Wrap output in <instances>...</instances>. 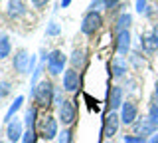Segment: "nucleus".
<instances>
[{"label":"nucleus","mask_w":158,"mask_h":143,"mask_svg":"<svg viewBox=\"0 0 158 143\" xmlns=\"http://www.w3.org/2000/svg\"><path fill=\"white\" fill-rule=\"evenodd\" d=\"M12 68L16 70L20 76H26V74H34L38 68V56L36 54H30L24 48H18L12 56Z\"/></svg>","instance_id":"1"},{"label":"nucleus","mask_w":158,"mask_h":143,"mask_svg":"<svg viewBox=\"0 0 158 143\" xmlns=\"http://www.w3.org/2000/svg\"><path fill=\"white\" fill-rule=\"evenodd\" d=\"M30 93H32L34 97V105L38 107H49L53 105V93H56V86H53L49 80H42L38 83L34 90H30Z\"/></svg>","instance_id":"2"},{"label":"nucleus","mask_w":158,"mask_h":143,"mask_svg":"<svg viewBox=\"0 0 158 143\" xmlns=\"http://www.w3.org/2000/svg\"><path fill=\"white\" fill-rule=\"evenodd\" d=\"M101 26H103V14L87 10L81 18V26L79 28H81V34H85V36H95L101 30Z\"/></svg>","instance_id":"3"},{"label":"nucleus","mask_w":158,"mask_h":143,"mask_svg":"<svg viewBox=\"0 0 158 143\" xmlns=\"http://www.w3.org/2000/svg\"><path fill=\"white\" fill-rule=\"evenodd\" d=\"M67 62H69V58L63 54V50H52V52H48L46 66H48L49 76H59V74H63V72H65Z\"/></svg>","instance_id":"4"},{"label":"nucleus","mask_w":158,"mask_h":143,"mask_svg":"<svg viewBox=\"0 0 158 143\" xmlns=\"http://www.w3.org/2000/svg\"><path fill=\"white\" fill-rule=\"evenodd\" d=\"M38 135L46 141H53L59 135V127H57V117L46 115L38 121Z\"/></svg>","instance_id":"5"},{"label":"nucleus","mask_w":158,"mask_h":143,"mask_svg":"<svg viewBox=\"0 0 158 143\" xmlns=\"http://www.w3.org/2000/svg\"><path fill=\"white\" fill-rule=\"evenodd\" d=\"M118 127H121V115L117 111H107L103 115V129H101V135L105 139H113L117 135Z\"/></svg>","instance_id":"6"},{"label":"nucleus","mask_w":158,"mask_h":143,"mask_svg":"<svg viewBox=\"0 0 158 143\" xmlns=\"http://www.w3.org/2000/svg\"><path fill=\"white\" fill-rule=\"evenodd\" d=\"M57 119L61 121L63 127H71L73 123H75V119H77V109H75V105H73V101L65 100L61 105L57 107Z\"/></svg>","instance_id":"7"},{"label":"nucleus","mask_w":158,"mask_h":143,"mask_svg":"<svg viewBox=\"0 0 158 143\" xmlns=\"http://www.w3.org/2000/svg\"><path fill=\"white\" fill-rule=\"evenodd\" d=\"M118 115H121V123L132 125V123L138 119V105H136V101L125 100V103H123L121 109H118Z\"/></svg>","instance_id":"8"},{"label":"nucleus","mask_w":158,"mask_h":143,"mask_svg":"<svg viewBox=\"0 0 158 143\" xmlns=\"http://www.w3.org/2000/svg\"><path fill=\"white\" fill-rule=\"evenodd\" d=\"M6 139L12 141V143H18L22 141L24 133H26V125H24V121L20 119V117H14L10 123H6Z\"/></svg>","instance_id":"9"},{"label":"nucleus","mask_w":158,"mask_h":143,"mask_svg":"<svg viewBox=\"0 0 158 143\" xmlns=\"http://www.w3.org/2000/svg\"><path fill=\"white\" fill-rule=\"evenodd\" d=\"M131 127H132V133H135V135H140V137H144V139H148L150 135H154L158 131V127L148 119V117H138Z\"/></svg>","instance_id":"10"},{"label":"nucleus","mask_w":158,"mask_h":143,"mask_svg":"<svg viewBox=\"0 0 158 143\" xmlns=\"http://www.w3.org/2000/svg\"><path fill=\"white\" fill-rule=\"evenodd\" d=\"M123 103H125V87H123V86H111V90H109V93H107L109 111L121 109Z\"/></svg>","instance_id":"11"},{"label":"nucleus","mask_w":158,"mask_h":143,"mask_svg":"<svg viewBox=\"0 0 158 143\" xmlns=\"http://www.w3.org/2000/svg\"><path fill=\"white\" fill-rule=\"evenodd\" d=\"M79 86H81V76H79V72L73 70V68H67V70L63 72V92L73 93V92L79 90Z\"/></svg>","instance_id":"12"},{"label":"nucleus","mask_w":158,"mask_h":143,"mask_svg":"<svg viewBox=\"0 0 158 143\" xmlns=\"http://www.w3.org/2000/svg\"><path fill=\"white\" fill-rule=\"evenodd\" d=\"M28 14V6L24 0H6V16L12 18V20H18V18L26 16Z\"/></svg>","instance_id":"13"},{"label":"nucleus","mask_w":158,"mask_h":143,"mask_svg":"<svg viewBox=\"0 0 158 143\" xmlns=\"http://www.w3.org/2000/svg\"><path fill=\"white\" fill-rule=\"evenodd\" d=\"M128 70H131V64H128L127 58L115 56V58L111 60V76L115 78V80H121V78H125Z\"/></svg>","instance_id":"14"},{"label":"nucleus","mask_w":158,"mask_h":143,"mask_svg":"<svg viewBox=\"0 0 158 143\" xmlns=\"http://www.w3.org/2000/svg\"><path fill=\"white\" fill-rule=\"evenodd\" d=\"M115 50H117L118 56H123V58L131 54V30H125V32H118L117 34Z\"/></svg>","instance_id":"15"},{"label":"nucleus","mask_w":158,"mask_h":143,"mask_svg":"<svg viewBox=\"0 0 158 143\" xmlns=\"http://www.w3.org/2000/svg\"><path fill=\"white\" fill-rule=\"evenodd\" d=\"M140 48H142V52H144V54H154V52H158V40L154 38L152 30L140 34Z\"/></svg>","instance_id":"16"},{"label":"nucleus","mask_w":158,"mask_h":143,"mask_svg":"<svg viewBox=\"0 0 158 143\" xmlns=\"http://www.w3.org/2000/svg\"><path fill=\"white\" fill-rule=\"evenodd\" d=\"M131 24H132V14H131V12H127V10H123V12L117 16L115 26H113V32H115V36H117L118 32L128 30V28H131Z\"/></svg>","instance_id":"17"},{"label":"nucleus","mask_w":158,"mask_h":143,"mask_svg":"<svg viewBox=\"0 0 158 143\" xmlns=\"http://www.w3.org/2000/svg\"><path fill=\"white\" fill-rule=\"evenodd\" d=\"M38 109L40 107L38 105H28L26 109H24V117H22V121H24V125H26V129H36V125H38Z\"/></svg>","instance_id":"18"},{"label":"nucleus","mask_w":158,"mask_h":143,"mask_svg":"<svg viewBox=\"0 0 158 143\" xmlns=\"http://www.w3.org/2000/svg\"><path fill=\"white\" fill-rule=\"evenodd\" d=\"M87 64V54L85 50H79V48H75V50L71 52V56H69V66L73 68V70H83Z\"/></svg>","instance_id":"19"},{"label":"nucleus","mask_w":158,"mask_h":143,"mask_svg":"<svg viewBox=\"0 0 158 143\" xmlns=\"http://www.w3.org/2000/svg\"><path fill=\"white\" fill-rule=\"evenodd\" d=\"M24 100H26V97H24V96H18L16 100H14L12 103H10L8 111L4 113V119H2L4 123H10V121L14 119V117H16V113H18L20 109H22V107H24Z\"/></svg>","instance_id":"20"},{"label":"nucleus","mask_w":158,"mask_h":143,"mask_svg":"<svg viewBox=\"0 0 158 143\" xmlns=\"http://www.w3.org/2000/svg\"><path fill=\"white\" fill-rule=\"evenodd\" d=\"M12 54V42H10V36L8 34H0V60H6Z\"/></svg>","instance_id":"21"},{"label":"nucleus","mask_w":158,"mask_h":143,"mask_svg":"<svg viewBox=\"0 0 158 143\" xmlns=\"http://www.w3.org/2000/svg\"><path fill=\"white\" fill-rule=\"evenodd\" d=\"M128 64H131L132 68H136V70H140V68L144 66V56H142V52H138V50L131 52L128 54Z\"/></svg>","instance_id":"22"},{"label":"nucleus","mask_w":158,"mask_h":143,"mask_svg":"<svg viewBox=\"0 0 158 143\" xmlns=\"http://www.w3.org/2000/svg\"><path fill=\"white\" fill-rule=\"evenodd\" d=\"M59 34H61V26H59L56 20H49L48 26H46V36L48 38H56V36H59Z\"/></svg>","instance_id":"23"},{"label":"nucleus","mask_w":158,"mask_h":143,"mask_svg":"<svg viewBox=\"0 0 158 143\" xmlns=\"http://www.w3.org/2000/svg\"><path fill=\"white\" fill-rule=\"evenodd\" d=\"M57 143H73V131L71 127H63L57 135Z\"/></svg>","instance_id":"24"},{"label":"nucleus","mask_w":158,"mask_h":143,"mask_svg":"<svg viewBox=\"0 0 158 143\" xmlns=\"http://www.w3.org/2000/svg\"><path fill=\"white\" fill-rule=\"evenodd\" d=\"M10 93H12V83L8 80H0V101L6 100Z\"/></svg>","instance_id":"25"},{"label":"nucleus","mask_w":158,"mask_h":143,"mask_svg":"<svg viewBox=\"0 0 158 143\" xmlns=\"http://www.w3.org/2000/svg\"><path fill=\"white\" fill-rule=\"evenodd\" d=\"M38 131L36 129H26V133H24V137H22V141L20 143H38Z\"/></svg>","instance_id":"26"},{"label":"nucleus","mask_w":158,"mask_h":143,"mask_svg":"<svg viewBox=\"0 0 158 143\" xmlns=\"http://www.w3.org/2000/svg\"><path fill=\"white\" fill-rule=\"evenodd\" d=\"M146 117L158 127V103H152V105L148 107V115H146Z\"/></svg>","instance_id":"27"},{"label":"nucleus","mask_w":158,"mask_h":143,"mask_svg":"<svg viewBox=\"0 0 158 143\" xmlns=\"http://www.w3.org/2000/svg\"><path fill=\"white\" fill-rule=\"evenodd\" d=\"M123 141H125V143H146L144 137L135 135V133H127V135H123Z\"/></svg>","instance_id":"28"},{"label":"nucleus","mask_w":158,"mask_h":143,"mask_svg":"<svg viewBox=\"0 0 158 143\" xmlns=\"http://www.w3.org/2000/svg\"><path fill=\"white\" fill-rule=\"evenodd\" d=\"M103 8H105V0H91V2H89V6H87V10H91V12H101Z\"/></svg>","instance_id":"29"},{"label":"nucleus","mask_w":158,"mask_h":143,"mask_svg":"<svg viewBox=\"0 0 158 143\" xmlns=\"http://www.w3.org/2000/svg\"><path fill=\"white\" fill-rule=\"evenodd\" d=\"M65 101L63 100V87H56V93H53V105H61V103Z\"/></svg>","instance_id":"30"},{"label":"nucleus","mask_w":158,"mask_h":143,"mask_svg":"<svg viewBox=\"0 0 158 143\" xmlns=\"http://www.w3.org/2000/svg\"><path fill=\"white\" fill-rule=\"evenodd\" d=\"M135 8H136V12H138V14H144V12H146V8H148L146 0H135Z\"/></svg>","instance_id":"31"},{"label":"nucleus","mask_w":158,"mask_h":143,"mask_svg":"<svg viewBox=\"0 0 158 143\" xmlns=\"http://www.w3.org/2000/svg\"><path fill=\"white\" fill-rule=\"evenodd\" d=\"M30 2H32V6L36 8V10H44L49 4V0H30Z\"/></svg>","instance_id":"32"},{"label":"nucleus","mask_w":158,"mask_h":143,"mask_svg":"<svg viewBox=\"0 0 158 143\" xmlns=\"http://www.w3.org/2000/svg\"><path fill=\"white\" fill-rule=\"evenodd\" d=\"M118 4H121V0H105V10L111 12V10H115Z\"/></svg>","instance_id":"33"},{"label":"nucleus","mask_w":158,"mask_h":143,"mask_svg":"<svg viewBox=\"0 0 158 143\" xmlns=\"http://www.w3.org/2000/svg\"><path fill=\"white\" fill-rule=\"evenodd\" d=\"M73 0H59V8H69Z\"/></svg>","instance_id":"34"},{"label":"nucleus","mask_w":158,"mask_h":143,"mask_svg":"<svg viewBox=\"0 0 158 143\" xmlns=\"http://www.w3.org/2000/svg\"><path fill=\"white\" fill-rule=\"evenodd\" d=\"M146 143H158V131L154 133V135H150V137H148Z\"/></svg>","instance_id":"35"},{"label":"nucleus","mask_w":158,"mask_h":143,"mask_svg":"<svg viewBox=\"0 0 158 143\" xmlns=\"http://www.w3.org/2000/svg\"><path fill=\"white\" fill-rule=\"evenodd\" d=\"M154 103H158V78L154 82Z\"/></svg>","instance_id":"36"},{"label":"nucleus","mask_w":158,"mask_h":143,"mask_svg":"<svg viewBox=\"0 0 158 143\" xmlns=\"http://www.w3.org/2000/svg\"><path fill=\"white\" fill-rule=\"evenodd\" d=\"M152 34H154V38H156V40H158V24H156L154 28H152Z\"/></svg>","instance_id":"37"},{"label":"nucleus","mask_w":158,"mask_h":143,"mask_svg":"<svg viewBox=\"0 0 158 143\" xmlns=\"http://www.w3.org/2000/svg\"><path fill=\"white\" fill-rule=\"evenodd\" d=\"M103 143H115V141H113V139H107V141H103Z\"/></svg>","instance_id":"38"},{"label":"nucleus","mask_w":158,"mask_h":143,"mask_svg":"<svg viewBox=\"0 0 158 143\" xmlns=\"http://www.w3.org/2000/svg\"><path fill=\"white\" fill-rule=\"evenodd\" d=\"M0 143H12V141H8V139H4V141H0Z\"/></svg>","instance_id":"39"}]
</instances>
